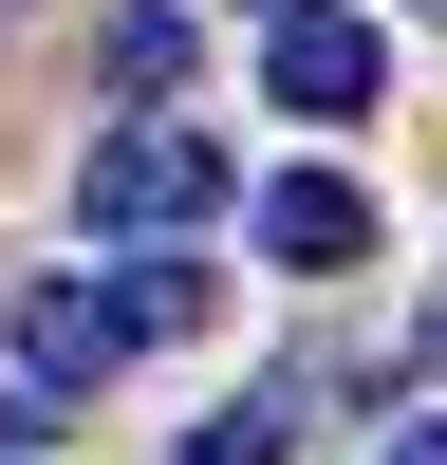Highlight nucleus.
Instances as JSON below:
<instances>
[{"label": "nucleus", "instance_id": "obj_2", "mask_svg": "<svg viewBox=\"0 0 447 465\" xmlns=\"http://www.w3.org/2000/svg\"><path fill=\"white\" fill-rule=\"evenodd\" d=\"M261 94L280 112H372L392 94V37H372L354 0H280V19H261Z\"/></svg>", "mask_w": 447, "mask_h": 465}, {"label": "nucleus", "instance_id": "obj_5", "mask_svg": "<svg viewBox=\"0 0 447 465\" xmlns=\"http://www.w3.org/2000/svg\"><path fill=\"white\" fill-rule=\"evenodd\" d=\"M112 317H131V354H149V335H205V261H186V242H149L131 280H112Z\"/></svg>", "mask_w": 447, "mask_h": 465}, {"label": "nucleus", "instance_id": "obj_4", "mask_svg": "<svg viewBox=\"0 0 447 465\" xmlns=\"http://www.w3.org/2000/svg\"><path fill=\"white\" fill-rule=\"evenodd\" d=\"M243 223H261V261H280V280H354V261H372V186H335V168H280Z\"/></svg>", "mask_w": 447, "mask_h": 465}, {"label": "nucleus", "instance_id": "obj_1", "mask_svg": "<svg viewBox=\"0 0 447 465\" xmlns=\"http://www.w3.org/2000/svg\"><path fill=\"white\" fill-rule=\"evenodd\" d=\"M205 205H224L205 131H94V168H74V223H94V242H186Z\"/></svg>", "mask_w": 447, "mask_h": 465}, {"label": "nucleus", "instance_id": "obj_8", "mask_svg": "<svg viewBox=\"0 0 447 465\" xmlns=\"http://www.w3.org/2000/svg\"><path fill=\"white\" fill-rule=\"evenodd\" d=\"M392 465H447V410H429V429H392Z\"/></svg>", "mask_w": 447, "mask_h": 465}, {"label": "nucleus", "instance_id": "obj_7", "mask_svg": "<svg viewBox=\"0 0 447 465\" xmlns=\"http://www.w3.org/2000/svg\"><path fill=\"white\" fill-rule=\"evenodd\" d=\"M280 429H298V410L243 391V410H205V429H186V465H280Z\"/></svg>", "mask_w": 447, "mask_h": 465}, {"label": "nucleus", "instance_id": "obj_3", "mask_svg": "<svg viewBox=\"0 0 447 465\" xmlns=\"http://www.w3.org/2000/svg\"><path fill=\"white\" fill-rule=\"evenodd\" d=\"M19 372H37V410L112 391V372H131V317H112V280H19Z\"/></svg>", "mask_w": 447, "mask_h": 465}, {"label": "nucleus", "instance_id": "obj_6", "mask_svg": "<svg viewBox=\"0 0 447 465\" xmlns=\"http://www.w3.org/2000/svg\"><path fill=\"white\" fill-rule=\"evenodd\" d=\"M186 56H205L186 0H131V19H112V94H186Z\"/></svg>", "mask_w": 447, "mask_h": 465}, {"label": "nucleus", "instance_id": "obj_9", "mask_svg": "<svg viewBox=\"0 0 447 465\" xmlns=\"http://www.w3.org/2000/svg\"><path fill=\"white\" fill-rule=\"evenodd\" d=\"M429 19H447V0H429Z\"/></svg>", "mask_w": 447, "mask_h": 465}]
</instances>
